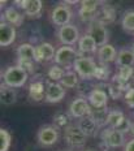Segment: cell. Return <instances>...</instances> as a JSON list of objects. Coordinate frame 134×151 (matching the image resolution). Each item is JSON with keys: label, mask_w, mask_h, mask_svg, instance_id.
Here are the masks:
<instances>
[{"label": "cell", "mask_w": 134, "mask_h": 151, "mask_svg": "<svg viewBox=\"0 0 134 151\" xmlns=\"http://www.w3.org/2000/svg\"><path fill=\"white\" fill-rule=\"evenodd\" d=\"M3 83L12 89H17V87H22L26 83L29 73L21 68L20 65H13V67H8L3 72Z\"/></svg>", "instance_id": "cell-1"}, {"label": "cell", "mask_w": 134, "mask_h": 151, "mask_svg": "<svg viewBox=\"0 0 134 151\" xmlns=\"http://www.w3.org/2000/svg\"><path fill=\"white\" fill-rule=\"evenodd\" d=\"M73 68L76 73L78 74V77H81L82 80H91V78H94L98 65L92 58L80 56L73 63Z\"/></svg>", "instance_id": "cell-2"}, {"label": "cell", "mask_w": 134, "mask_h": 151, "mask_svg": "<svg viewBox=\"0 0 134 151\" xmlns=\"http://www.w3.org/2000/svg\"><path fill=\"white\" fill-rule=\"evenodd\" d=\"M64 139L68 146L73 147V149H80V147L85 146L87 137L78 128V125H68L64 129Z\"/></svg>", "instance_id": "cell-3"}, {"label": "cell", "mask_w": 134, "mask_h": 151, "mask_svg": "<svg viewBox=\"0 0 134 151\" xmlns=\"http://www.w3.org/2000/svg\"><path fill=\"white\" fill-rule=\"evenodd\" d=\"M87 34L95 40L99 48L108 45L110 31L105 27V25H103L102 22H99V21H94V22H91L89 25V27H87Z\"/></svg>", "instance_id": "cell-4"}, {"label": "cell", "mask_w": 134, "mask_h": 151, "mask_svg": "<svg viewBox=\"0 0 134 151\" xmlns=\"http://www.w3.org/2000/svg\"><path fill=\"white\" fill-rule=\"evenodd\" d=\"M102 137V142L104 145H107L110 149H117V147L125 146V136L123 132L117 130L113 128H107L102 132L100 134Z\"/></svg>", "instance_id": "cell-5"}, {"label": "cell", "mask_w": 134, "mask_h": 151, "mask_svg": "<svg viewBox=\"0 0 134 151\" xmlns=\"http://www.w3.org/2000/svg\"><path fill=\"white\" fill-rule=\"evenodd\" d=\"M72 18H73V12L72 8L65 4H59L52 9L51 12V20L52 22L57 26L63 27L65 25H69Z\"/></svg>", "instance_id": "cell-6"}, {"label": "cell", "mask_w": 134, "mask_h": 151, "mask_svg": "<svg viewBox=\"0 0 134 151\" xmlns=\"http://www.w3.org/2000/svg\"><path fill=\"white\" fill-rule=\"evenodd\" d=\"M99 1H90V0H83L81 1V8H80V18L83 22H94L99 16Z\"/></svg>", "instance_id": "cell-7"}, {"label": "cell", "mask_w": 134, "mask_h": 151, "mask_svg": "<svg viewBox=\"0 0 134 151\" xmlns=\"http://www.w3.org/2000/svg\"><path fill=\"white\" fill-rule=\"evenodd\" d=\"M59 40L63 43L64 46H72L76 45L80 40V30L76 25H65V26L60 27L57 33Z\"/></svg>", "instance_id": "cell-8"}, {"label": "cell", "mask_w": 134, "mask_h": 151, "mask_svg": "<svg viewBox=\"0 0 134 151\" xmlns=\"http://www.w3.org/2000/svg\"><path fill=\"white\" fill-rule=\"evenodd\" d=\"M91 111L92 109L89 100L82 98V96L76 98L70 103V107H69V113L76 119H82V117H86V116H90Z\"/></svg>", "instance_id": "cell-9"}, {"label": "cell", "mask_w": 134, "mask_h": 151, "mask_svg": "<svg viewBox=\"0 0 134 151\" xmlns=\"http://www.w3.org/2000/svg\"><path fill=\"white\" fill-rule=\"evenodd\" d=\"M77 51L73 48L72 46H63L59 50H56V55L54 61L56 63V65H60V67H65V65H69L70 63H74L77 59Z\"/></svg>", "instance_id": "cell-10"}, {"label": "cell", "mask_w": 134, "mask_h": 151, "mask_svg": "<svg viewBox=\"0 0 134 151\" xmlns=\"http://www.w3.org/2000/svg\"><path fill=\"white\" fill-rule=\"evenodd\" d=\"M14 4H17L30 18H39L42 14L43 3L40 0H20L14 1Z\"/></svg>", "instance_id": "cell-11"}, {"label": "cell", "mask_w": 134, "mask_h": 151, "mask_svg": "<svg viewBox=\"0 0 134 151\" xmlns=\"http://www.w3.org/2000/svg\"><path fill=\"white\" fill-rule=\"evenodd\" d=\"M38 142L42 146H52L57 142L59 139V132L56 130V128L51 127H43L38 130Z\"/></svg>", "instance_id": "cell-12"}, {"label": "cell", "mask_w": 134, "mask_h": 151, "mask_svg": "<svg viewBox=\"0 0 134 151\" xmlns=\"http://www.w3.org/2000/svg\"><path fill=\"white\" fill-rule=\"evenodd\" d=\"M17 31L13 25L5 22H0V46L1 47H8L16 40Z\"/></svg>", "instance_id": "cell-13"}, {"label": "cell", "mask_w": 134, "mask_h": 151, "mask_svg": "<svg viewBox=\"0 0 134 151\" xmlns=\"http://www.w3.org/2000/svg\"><path fill=\"white\" fill-rule=\"evenodd\" d=\"M56 50L51 43H40L35 46V61L37 63H46L55 59Z\"/></svg>", "instance_id": "cell-14"}, {"label": "cell", "mask_w": 134, "mask_h": 151, "mask_svg": "<svg viewBox=\"0 0 134 151\" xmlns=\"http://www.w3.org/2000/svg\"><path fill=\"white\" fill-rule=\"evenodd\" d=\"M65 96V89L60 83L51 82L46 86V102L47 103H59Z\"/></svg>", "instance_id": "cell-15"}, {"label": "cell", "mask_w": 134, "mask_h": 151, "mask_svg": "<svg viewBox=\"0 0 134 151\" xmlns=\"http://www.w3.org/2000/svg\"><path fill=\"white\" fill-rule=\"evenodd\" d=\"M87 100H89L90 106H91L92 108H105L107 103H108V95L104 90L94 89L89 93Z\"/></svg>", "instance_id": "cell-16"}, {"label": "cell", "mask_w": 134, "mask_h": 151, "mask_svg": "<svg viewBox=\"0 0 134 151\" xmlns=\"http://www.w3.org/2000/svg\"><path fill=\"white\" fill-rule=\"evenodd\" d=\"M5 21V22L13 25L14 27L16 26H21L24 22V14L21 13L20 11L16 7H8L4 11V13L1 14V22Z\"/></svg>", "instance_id": "cell-17"}, {"label": "cell", "mask_w": 134, "mask_h": 151, "mask_svg": "<svg viewBox=\"0 0 134 151\" xmlns=\"http://www.w3.org/2000/svg\"><path fill=\"white\" fill-rule=\"evenodd\" d=\"M77 125H78V128L83 132V134H85L86 137L95 136L96 132H98V129L100 128L98 122L94 120L92 116H86V117L80 119V121H78V124Z\"/></svg>", "instance_id": "cell-18"}, {"label": "cell", "mask_w": 134, "mask_h": 151, "mask_svg": "<svg viewBox=\"0 0 134 151\" xmlns=\"http://www.w3.org/2000/svg\"><path fill=\"white\" fill-rule=\"evenodd\" d=\"M98 58L100 64H108V63L116 61L117 58V51L112 45H105L98 50Z\"/></svg>", "instance_id": "cell-19"}, {"label": "cell", "mask_w": 134, "mask_h": 151, "mask_svg": "<svg viewBox=\"0 0 134 151\" xmlns=\"http://www.w3.org/2000/svg\"><path fill=\"white\" fill-rule=\"evenodd\" d=\"M17 58L20 61H35V46L30 43H24L18 46L17 48Z\"/></svg>", "instance_id": "cell-20"}, {"label": "cell", "mask_w": 134, "mask_h": 151, "mask_svg": "<svg viewBox=\"0 0 134 151\" xmlns=\"http://www.w3.org/2000/svg\"><path fill=\"white\" fill-rule=\"evenodd\" d=\"M29 98L34 100V102H39L42 99H46V87L42 81H34V82L30 83Z\"/></svg>", "instance_id": "cell-21"}, {"label": "cell", "mask_w": 134, "mask_h": 151, "mask_svg": "<svg viewBox=\"0 0 134 151\" xmlns=\"http://www.w3.org/2000/svg\"><path fill=\"white\" fill-rule=\"evenodd\" d=\"M78 50H80V52H83V53H94L98 51V45H96V42L89 34H86V35L80 38Z\"/></svg>", "instance_id": "cell-22"}, {"label": "cell", "mask_w": 134, "mask_h": 151, "mask_svg": "<svg viewBox=\"0 0 134 151\" xmlns=\"http://www.w3.org/2000/svg\"><path fill=\"white\" fill-rule=\"evenodd\" d=\"M0 100L1 104L4 106H12L17 102V93L12 87L5 86L4 83H1V89H0Z\"/></svg>", "instance_id": "cell-23"}, {"label": "cell", "mask_w": 134, "mask_h": 151, "mask_svg": "<svg viewBox=\"0 0 134 151\" xmlns=\"http://www.w3.org/2000/svg\"><path fill=\"white\" fill-rule=\"evenodd\" d=\"M116 65L118 68H123V67H132L134 64V53L132 50H128L124 48L121 50L120 52L117 53V58H116Z\"/></svg>", "instance_id": "cell-24"}, {"label": "cell", "mask_w": 134, "mask_h": 151, "mask_svg": "<svg viewBox=\"0 0 134 151\" xmlns=\"http://www.w3.org/2000/svg\"><path fill=\"white\" fill-rule=\"evenodd\" d=\"M115 20H116V11H115V8L104 5V7L100 8L99 16L95 21H99V22H102L103 25H107V24L113 22Z\"/></svg>", "instance_id": "cell-25"}, {"label": "cell", "mask_w": 134, "mask_h": 151, "mask_svg": "<svg viewBox=\"0 0 134 151\" xmlns=\"http://www.w3.org/2000/svg\"><path fill=\"white\" fill-rule=\"evenodd\" d=\"M124 120H125V116H124L123 112L118 111V109H112V111H110V113H108L105 125H108V128L117 129L118 125H120Z\"/></svg>", "instance_id": "cell-26"}, {"label": "cell", "mask_w": 134, "mask_h": 151, "mask_svg": "<svg viewBox=\"0 0 134 151\" xmlns=\"http://www.w3.org/2000/svg\"><path fill=\"white\" fill-rule=\"evenodd\" d=\"M78 74L76 73V72H72V70H68L65 72L64 77L61 78L60 81V85L63 87H67V89H73V87H76L77 85H78Z\"/></svg>", "instance_id": "cell-27"}, {"label": "cell", "mask_w": 134, "mask_h": 151, "mask_svg": "<svg viewBox=\"0 0 134 151\" xmlns=\"http://www.w3.org/2000/svg\"><path fill=\"white\" fill-rule=\"evenodd\" d=\"M108 91H110V95L112 99H118L123 96L124 90H123V87H121L120 82H118V80L116 78V76L113 77V81L108 85Z\"/></svg>", "instance_id": "cell-28"}, {"label": "cell", "mask_w": 134, "mask_h": 151, "mask_svg": "<svg viewBox=\"0 0 134 151\" xmlns=\"http://www.w3.org/2000/svg\"><path fill=\"white\" fill-rule=\"evenodd\" d=\"M108 113L110 111H107V107L105 108H94L91 111V115L94 117V120L99 124V127L100 125H104L105 122H107V117H108Z\"/></svg>", "instance_id": "cell-29"}, {"label": "cell", "mask_w": 134, "mask_h": 151, "mask_svg": "<svg viewBox=\"0 0 134 151\" xmlns=\"http://www.w3.org/2000/svg\"><path fill=\"white\" fill-rule=\"evenodd\" d=\"M11 143H12L11 133L7 129L1 128L0 129V151H9Z\"/></svg>", "instance_id": "cell-30"}, {"label": "cell", "mask_w": 134, "mask_h": 151, "mask_svg": "<svg viewBox=\"0 0 134 151\" xmlns=\"http://www.w3.org/2000/svg\"><path fill=\"white\" fill-rule=\"evenodd\" d=\"M117 80L120 82L124 83H129L130 78L134 77V69L132 67H123V68H118V73L116 74Z\"/></svg>", "instance_id": "cell-31"}, {"label": "cell", "mask_w": 134, "mask_h": 151, "mask_svg": "<svg viewBox=\"0 0 134 151\" xmlns=\"http://www.w3.org/2000/svg\"><path fill=\"white\" fill-rule=\"evenodd\" d=\"M121 26L126 31H134V11H128L123 16Z\"/></svg>", "instance_id": "cell-32"}, {"label": "cell", "mask_w": 134, "mask_h": 151, "mask_svg": "<svg viewBox=\"0 0 134 151\" xmlns=\"http://www.w3.org/2000/svg\"><path fill=\"white\" fill-rule=\"evenodd\" d=\"M64 74H65V70L60 65H52V67L48 69V77L51 78L52 81H61Z\"/></svg>", "instance_id": "cell-33"}, {"label": "cell", "mask_w": 134, "mask_h": 151, "mask_svg": "<svg viewBox=\"0 0 134 151\" xmlns=\"http://www.w3.org/2000/svg\"><path fill=\"white\" fill-rule=\"evenodd\" d=\"M54 122L56 127L65 129L69 125V117H68V115H65L63 112H57V113H55V116H54Z\"/></svg>", "instance_id": "cell-34"}, {"label": "cell", "mask_w": 134, "mask_h": 151, "mask_svg": "<svg viewBox=\"0 0 134 151\" xmlns=\"http://www.w3.org/2000/svg\"><path fill=\"white\" fill-rule=\"evenodd\" d=\"M108 77H110V69H108L107 65H104V64L98 65L94 78H96V80H100V81H104V80H107Z\"/></svg>", "instance_id": "cell-35"}, {"label": "cell", "mask_w": 134, "mask_h": 151, "mask_svg": "<svg viewBox=\"0 0 134 151\" xmlns=\"http://www.w3.org/2000/svg\"><path fill=\"white\" fill-rule=\"evenodd\" d=\"M124 99L128 103V106L134 108V87H129L125 93H124Z\"/></svg>", "instance_id": "cell-36"}, {"label": "cell", "mask_w": 134, "mask_h": 151, "mask_svg": "<svg viewBox=\"0 0 134 151\" xmlns=\"http://www.w3.org/2000/svg\"><path fill=\"white\" fill-rule=\"evenodd\" d=\"M17 65H20L21 68H24L27 73H34L35 67H34V61H20Z\"/></svg>", "instance_id": "cell-37"}, {"label": "cell", "mask_w": 134, "mask_h": 151, "mask_svg": "<svg viewBox=\"0 0 134 151\" xmlns=\"http://www.w3.org/2000/svg\"><path fill=\"white\" fill-rule=\"evenodd\" d=\"M130 127H132V121H130L129 119H126V117H125V120H124L120 125H118L117 130L123 132V133L125 134V133H128V132H130Z\"/></svg>", "instance_id": "cell-38"}, {"label": "cell", "mask_w": 134, "mask_h": 151, "mask_svg": "<svg viewBox=\"0 0 134 151\" xmlns=\"http://www.w3.org/2000/svg\"><path fill=\"white\" fill-rule=\"evenodd\" d=\"M124 151H134V138H132L130 141H128L125 147H124Z\"/></svg>", "instance_id": "cell-39"}, {"label": "cell", "mask_w": 134, "mask_h": 151, "mask_svg": "<svg viewBox=\"0 0 134 151\" xmlns=\"http://www.w3.org/2000/svg\"><path fill=\"white\" fill-rule=\"evenodd\" d=\"M130 133L134 136V122H132V127H130Z\"/></svg>", "instance_id": "cell-40"}, {"label": "cell", "mask_w": 134, "mask_h": 151, "mask_svg": "<svg viewBox=\"0 0 134 151\" xmlns=\"http://www.w3.org/2000/svg\"><path fill=\"white\" fill-rule=\"evenodd\" d=\"M130 50H132V51H133V53H134V45L132 46V48H130Z\"/></svg>", "instance_id": "cell-41"}, {"label": "cell", "mask_w": 134, "mask_h": 151, "mask_svg": "<svg viewBox=\"0 0 134 151\" xmlns=\"http://www.w3.org/2000/svg\"><path fill=\"white\" fill-rule=\"evenodd\" d=\"M83 151H92V150H83Z\"/></svg>", "instance_id": "cell-42"}, {"label": "cell", "mask_w": 134, "mask_h": 151, "mask_svg": "<svg viewBox=\"0 0 134 151\" xmlns=\"http://www.w3.org/2000/svg\"><path fill=\"white\" fill-rule=\"evenodd\" d=\"M133 82H134V77H133Z\"/></svg>", "instance_id": "cell-43"}]
</instances>
